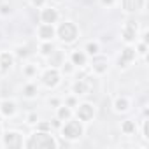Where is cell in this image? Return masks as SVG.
Returning <instances> with one entry per match:
<instances>
[{"mask_svg":"<svg viewBox=\"0 0 149 149\" xmlns=\"http://www.w3.org/2000/svg\"><path fill=\"white\" fill-rule=\"evenodd\" d=\"M23 146H26L28 149H53V147H58V142L51 135V132H40V130H37L35 133H32L28 137V140Z\"/></svg>","mask_w":149,"mask_h":149,"instance_id":"cell-1","label":"cell"},{"mask_svg":"<svg viewBox=\"0 0 149 149\" xmlns=\"http://www.w3.org/2000/svg\"><path fill=\"white\" fill-rule=\"evenodd\" d=\"M56 33H58V37H60L61 42L72 44V42H76V39H77V35H79V30H77V26L74 25L72 21H63V23L58 26Z\"/></svg>","mask_w":149,"mask_h":149,"instance_id":"cell-2","label":"cell"},{"mask_svg":"<svg viewBox=\"0 0 149 149\" xmlns=\"http://www.w3.org/2000/svg\"><path fill=\"white\" fill-rule=\"evenodd\" d=\"M61 133L65 139L68 140H76V139H81L83 133H84V128H83V123L77 119V121H72V119H67L65 125L61 126Z\"/></svg>","mask_w":149,"mask_h":149,"instance_id":"cell-3","label":"cell"},{"mask_svg":"<svg viewBox=\"0 0 149 149\" xmlns=\"http://www.w3.org/2000/svg\"><path fill=\"white\" fill-rule=\"evenodd\" d=\"M121 37L126 44H133L139 37V23L133 19H128L125 23V26L121 28Z\"/></svg>","mask_w":149,"mask_h":149,"instance_id":"cell-4","label":"cell"},{"mask_svg":"<svg viewBox=\"0 0 149 149\" xmlns=\"http://www.w3.org/2000/svg\"><path fill=\"white\" fill-rule=\"evenodd\" d=\"M135 60H137V51H135V47H132V44H128V46L121 51V54L118 56V67H119V68H126V67H130Z\"/></svg>","mask_w":149,"mask_h":149,"instance_id":"cell-5","label":"cell"},{"mask_svg":"<svg viewBox=\"0 0 149 149\" xmlns=\"http://www.w3.org/2000/svg\"><path fill=\"white\" fill-rule=\"evenodd\" d=\"M77 109H76V116H77V119L81 121V123H90L93 118H95V107L91 105V104H88V102H84V104H79V105H76Z\"/></svg>","mask_w":149,"mask_h":149,"instance_id":"cell-6","label":"cell"},{"mask_svg":"<svg viewBox=\"0 0 149 149\" xmlns=\"http://www.w3.org/2000/svg\"><path fill=\"white\" fill-rule=\"evenodd\" d=\"M2 144L6 147H23V135L19 132H7L2 135Z\"/></svg>","mask_w":149,"mask_h":149,"instance_id":"cell-7","label":"cell"},{"mask_svg":"<svg viewBox=\"0 0 149 149\" xmlns=\"http://www.w3.org/2000/svg\"><path fill=\"white\" fill-rule=\"evenodd\" d=\"M60 77H61V76H60L58 68L49 67V68L42 74V83H44V86H46V88H54V86H58Z\"/></svg>","mask_w":149,"mask_h":149,"instance_id":"cell-8","label":"cell"},{"mask_svg":"<svg viewBox=\"0 0 149 149\" xmlns=\"http://www.w3.org/2000/svg\"><path fill=\"white\" fill-rule=\"evenodd\" d=\"M58 18H60V14H58V11L54 7H46V6L42 7V11H40V23L54 25L58 21Z\"/></svg>","mask_w":149,"mask_h":149,"instance_id":"cell-9","label":"cell"},{"mask_svg":"<svg viewBox=\"0 0 149 149\" xmlns=\"http://www.w3.org/2000/svg\"><path fill=\"white\" fill-rule=\"evenodd\" d=\"M56 30H54V25H49V23H40L39 28H37V35L39 39L44 42V40H53Z\"/></svg>","mask_w":149,"mask_h":149,"instance_id":"cell-10","label":"cell"},{"mask_svg":"<svg viewBox=\"0 0 149 149\" xmlns=\"http://www.w3.org/2000/svg\"><path fill=\"white\" fill-rule=\"evenodd\" d=\"M121 6L126 13H140L146 6V0H121Z\"/></svg>","mask_w":149,"mask_h":149,"instance_id":"cell-11","label":"cell"},{"mask_svg":"<svg viewBox=\"0 0 149 149\" xmlns=\"http://www.w3.org/2000/svg\"><path fill=\"white\" fill-rule=\"evenodd\" d=\"M14 65V54L9 51L0 53V72H9L11 67Z\"/></svg>","mask_w":149,"mask_h":149,"instance_id":"cell-12","label":"cell"},{"mask_svg":"<svg viewBox=\"0 0 149 149\" xmlns=\"http://www.w3.org/2000/svg\"><path fill=\"white\" fill-rule=\"evenodd\" d=\"M90 91V81L88 79H76L72 84V93L79 97V95H86Z\"/></svg>","mask_w":149,"mask_h":149,"instance_id":"cell-13","label":"cell"},{"mask_svg":"<svg viewBox=\"0 0 149 149\" xmlns=\"http://www.w3.org/2000/svg\"><path fill=\"white\" fill-rule=\"evenodd\" d=\"M63 61H65V53H63V51L54 49V51L47 56V63H49L53 68H60V67L63 65Z\"/></svg>","mask_w":149,"mask_h":149,"instance_id":"cell-14","label":"cell"},{"mask_svg":"<svg viewBox=\"0 0 149 149\" xmlns=\"http://www.w3.org/2000/svg\"><path fill=\"white\" fill-rule=\"evenodd\" d=\"M70 63L74 65V67H84L86 63H88V54L84 53V51H72V54H70Z\"/></svg>","mask_w":149,"mask_h":149,"instance_id":"cell-15","label":"cell"},{"mask_svg":"<svg viewBox=\"0 0 149 149\" xmlns=\"http://www.w3.org/2000/svg\"><path fill=\"white\" fill-rule=\"evenodd\" d=\"M91 68H93V74H97V76H104V74L109 70V61H107V58H97V60H93Z\"/></svg>","mask_w":149,"mask_h":149,"instance_id":"cell-16","label":"cell"},{"mask_svg":"<svg viewBox=\"0 0 149 149\" xmlns=\"http://www.w3.org/2000/svg\"><path fill=\"white\" fill-rule=\"evenodd\" d=\"M16 112V104L13 100H2L0 102V114L9 118V116H14Z\"/></svg>","mask_w":149,"mask_h":149,"instance_id":"cell-17","label":"cell"},{"mask_svg":"<svg viewBox=\"0 0 149 149\" xmlns=\"http://www.w3.org/2000/svg\"><path fill=\"white\" fill-rule=\"evenodd\" d=\"M112 107H114L116 112H126V111L130 109V100H128L126 97H118V98L114 100Z\"/></svg>","mask_w":149,"mask_h":149,"instance_id":"cell-18","label":"cell"},{"mask_svg":"<svg viewBox=\"0 0 149 149\" xmlns=\"http://www.w3.org/2000/svg\"><path fill=\"white\" fill-rule=\"evenodd\" d=\"M56 118H58L60 121L70 119V118H72V109L67 107V105H58V107H56Z\"/></svg>","mask_w":149,"mask_h":149,"instance_id":"cell-19","label":"cell"},{"mask_svg":"<svg viewBox=\"0 0 149 149\" xmlns=\"http://www.w3.org/2000/svg\"><path fill=\"white\" fill-rule=\"evenodd\" d=\"M121 132H123L125 135H133V133L137 132V123L132 121V119L123 121V123H121Z\"/></svg>","mask_w":149,"mask_h":149,"instance_id":"cell-20","label":"cell"},{"mask_svg":"<svg viewBox=\"0 0 149 149\" xmlns=\"http://www.w3.org/2000/svg\"><path fill=\"white\" fill-rule=\"evenodd\" d=\"M84 53H86L88 56H98V53H100V44L95 42V40H90V42L84 46Z\"/></svg>","mask_w":149,"mask_h":149,"instance_id":"cell-21","label":"cell"},{"mask_svg":"<svg viewBox=\"0 0 149 149\" xmlns=\"http://www.w3.org/2000/svg\"><path fill=\"white\" fill-rule=\"evenodd\" d=\"M37 93H39L37 84L28 83V84H25V86H23V97H26V98H35V97H37Z\"/></svg>","mask_w":149,"mask_h":149,"instance_id":"cell-22","label":"cell"},{"mask_svg":"<svg viewBox=\"0 0 149 149\" xmlns=\"http://www.w3.org/2000/svg\"><path fill=\"white\" fill-rule=\"evenodd\" d=\"M54 49H56V47H54V44H53L51 40H44V42L40 44V47H39V51H40L42 56H49Z\"/></svg>","mask_w":149,"mask_h":149,"instance_id":"cell-23","label":"cell"},{"mask_svg":"<svg viewBox=\"0 0 149 149\" xmlns=\"http://www.w3.org/2000/svg\"><path fill=\"white\" fill-rule=\"evenodd\" d=\"M23 74L26 77H33L35 74H37V65H33V63H26L25 67H23Z\"/></svg>","mask_w":149,"mask_h":149,"instance_id":"cell-24","label":"cell"},{"mask_svg":"<svg viewBox=\"0 0 149 149\" xmlns=\"http://www.w3.org/2000/svg\"><path fill=\"white\" fill-rule=\"evenodd\" d=\"M135 51H137V56H146L147 54V42H144V40L137 42Z\"/></svg>","mask_w":149,"mask_h":149,"instance_id":"cell-25","label":"cell"},{"mask_svg":"<svg viewBox=\"0 0 149 149\" xmlns=\"http://www.w3.org/2000/svg\"><path fill=\"white\" fill-rule=\"evenodd\" d=\"M16 54H18L19 58H26V56H28V47H26V46H18V47H16Z\"/></svg>","mask_w":149,"mask_h":149,"instance_id":"cell-26","label":"cell"},{"mask_svg":"<svg viewBox=\"0 0 149 149\" xmlns=\"http://www.w3.org/2000/svg\"><path fill=\"white\" fill-rule=\"evenodd\" d=\"M51 123H39L37 121V130H40V132H51Z\"/></svg>","mask_w":149,"mask_h":149,"instance_id":"cell-27","label":"cell"},{"mask_svg":"<svg viewBox=\"0 0 149 149\" xmlns=\"http://www.w3.org/2000/svg\"><path fill=\"white\" fill-rule=\"evenodd\" d=\"M65 105L70 107V109H72V107H76V105H77V98H76V95H74V97H68V98L65 100Z\"/></svg>","mask_w":149,"mask_h":149,"instance_id":"cell-28","label":"cell"},{"mask_svg":"<svg viewBox=\"0 0 149 149\" xmlns=\"http://www.w3.org/2000/svg\"><path fill=\"white\" fill-rule=\"evenodd\" d=\"M39 121V116H37V112H32V114H28V118H26V123L28 125H35Z\"/></svg>","mask_w":149,"mask_h":149,"instance_id":"cell-29","label":"cell"},{"mask_svg":"<svg viewBox=\"0 0 149 149\" xmlns=\"http://www.w3.org/2000/svg\"><path fill=\"white\" fill-rule=\"evenodd\" d=\"M30 4H32L33 7H37V9H42V7L46 6V0H30Z\"/></svg>","mask_w":149,"mask_h":149,"instance_id":"cell-30","label":"cell"},{"mask_svg":"<svg viewBox=\"0 0 149 149\" xmlns=\"http://www.w3.org/2000/svg\"><path fill=\"white\" fill-rule=\"evenodd\" d=\"M142 137H144L146 140L149 139V135H147V119H144V121H142Z\"/></svg>","mask_w":149,"mask_h":149,"instance_id":"cell-31","label":"cell"},{"mask_svg":"<svg viewBox=\"0 0 149 149\" xmlns=\"http://www.w3.org/2000/svg\"><path fill=\"white\" fill-rule=\"evenodd\" d=\"M9 13H11V7H9L7 4H2V6H0V14L6 16V14H9Z\"/></svg>","mask_w":149,"mask_h":149,"instance_id":"cell-32","label":"cell"},{"mask_svg":"<svg viewBox=\"0 0 149 149\" xmlns=\"http://www.w3.org/2000/svg\"><path fill=\"white\" fill-rule=\"evenodd\" d=\"M100 4H102L104 7H112V6L116 4V0H100Z\"/></svg>","mask_w":149,"mask_h":149,"instance_id":"cell-33","label":"cell"},{"mask_svg":"<svg viewBox=\"0 0 149 149\" xmlns=\"http://www.w3.org/2000/svg\"><path fill=\"white\" fill-rule=\"evenodd\" d=\"M49 105H53V107L56 109V107H58V105H61V104H60V100H58V98H49Z\"/></svg>","mask_w":149,"mask_h":149,"instance_id":"cell-34","label":"cell"},{"mask_svg":"<svg viewBox=\"0 0 149 149\" xmlns=\"http://www.w3.org/2000/svg\"><path fill=\"white\" fill-rule=\"evenodd\" d=\"M0 137H2V125H0Z\"/></svg>","mask_w":149,"mask_h":149,"instance_id":"cell-35","label":"cell"},{"mask_svg":"<svg viewBox=\"0 0 149 149\" xmlns=\"http://www.w3.org/2000/svg\"><path fill=\"white\" fill-rule=\"evenodd\" d=\"M56 2H61V0H56Z\"/></svg>","mask_w":149,"mask_h":149,"instance_id":"cell-36","label":"cell"}]
</instances>
